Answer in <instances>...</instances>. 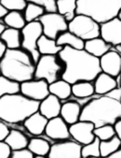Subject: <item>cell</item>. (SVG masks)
I'll list each match as a JSON object with an SVG mask.
<instances>
[{
    "label": "cell",
    "mask_w": 121,
    "mask_h": 158,
    "mask_svg": "<svg viewBox=\"0 0 121 158\" xmlns=\"http://www.w3.org/2000/svg\"><path fill=\"white\" fill-rule=\"evenodd\" d=\"M100 59V67L102 72H104L114 78H117L121 72V54L112 47Z\"/></svg>",
    "instance_id": "cell-14"
},
{
    "label": "cell",
    "mask_w": 121,
    "mask_h": 158,
    "mask_svg": "<svg viewBox=\"0 0 121 158\" xmlns=\"http://www.w3.org/2000/svg\"><path fill=\"white\" fill-rule=\"evenodd\" d=\"M49 83L44 80H30L21 83V94L36 101H42L49 94Z\"/></svg>",
    "instance_id": "cell-11"
},
{
    "label": "cell",
    "mask_w": 121,
    "mask_h": 158,
    "mask_svg": "<svg viewBox=\"0 0 121 158\" xmlns=\"http://www.w3.org/2000/svg\"><path fill=\"white\" fill-rule=\"evenodd\" d=\"M121 119V89L115 88L108 94L95 97L82 107L80 120L92 123L96 127L115 124Z\"/></svg>",
    "instance_id": "cell-2"
},
{
    "label": "cell",
    "mask_w": 121,
    "mask_h": 158,
    "mask_svg": "<svg viewBox=\"0 0 121 158\" xmlns=\"http://www.w3.org/2000/svg\"><path fill=\"white\" fill-rule=\"evenodd\" d=\"M1 40L5 42L8 49H20L21 48L22 35L21 30L7 27L0 36Z\"/></svg>",
    "instance_id": "cell-23"
},
{
    "label": "cell",
    "mask_w": 121,
    "mask_h": 158,
    "mask_svg": "<svg viewBox=\"0 0 121 158\" xmlns=\"http://www.w3.org/2000/svg\"><path fill=\"white\" fill-rule=\"evenodd\" d=\"M56 1H57V0H56Z\"/></svg>",
    "instance_id": "cell-48"
},
{
    "label": "cell",
    "mask_w": 121,
    "mask_h": 158,
    "mask_svg": "<svg viewBox=\"0 0 121 158\" xmlns=\"http://www.w3.org/2000/svg\"><path fill=\"white\" fill-rule=\"evenodd\" d=\"M45 13H46V10L43 7L33 4V3H27V6L23 10V15H24L26 23H32V22L38 21L39 18Z\"/></svg>",
    "instance_id": "cell-31"
},
{
    "label": "cell",
    "mask_w": 121,
    "mask_h": 158,
    "mask_svg": "<svg viewBox=\"0 0 121 158\" xmlns=\"http://www.w3.org/2000/svg\"><path fill=\"white\" fill-rule=\"evenodd\" d=\"M62 104L63 102L57 97L49 94L45 99L39 102L38 111L48 120H50L60 116Z\"/></svg>",
    "instance_id": "cell-18"
},
{
    "label": "cell",
    "mask_w": 121,
    "mask_h": 158,
    "mask_svg": "<svg viewBox=\"0 0 121 158\" xmlns=\"http://www.w3.org/2000/svg\"><path fill=\"white\" fill-rule=\"evenodd\" d=\"M121 0H77L76 14L87 15L103 23L118 16Z\"/></svg>",
    "instance_id": "cell-5"
},
{
    "label": "cell",
    "mask_w": 121,
    "mask_h": 158,
    "mask_svg": "<svg viewBox=\"0 0 121 158\" xmlns=\"http://www.w3.org/2000/svg\"><path fill=\"white\" fill-rule=\"evenodd\" d=\"M121 146V140L116 137V135L111 139L100 142V154L102 158H105L115 152Z\"/></svg>",
    "instance_id": "cell-32"
},
{
    "label": "cell",
    "mask_w": 121,
    "mask_h": 158,
    "mask_svg": "<svg viewBox=\"0 0 121 158\" xmlns=\"http://www.w3.org/2000/svg\"><path fill=\"white\" fill-rule=\"evenodd\" d=\"M12 151L21 150L27 148L29 143V139L23 134L21 130L18 129H10V134L4 140Z\"/></svg>",
    "instance_id": "cell-24"
},
{
    "label": "cell",
    "mask_w": 121,
    "mask_h": 158,
    "mask_svg": "<svg viewBox=\"0 0 121 158\" xmlns=\"http://www.w3.org/2000/svg\"><path fill=\"white\" fill-rule=\"evenodd\" d=\"M81 147L75 140H63L51 144L48 158H82Z\"/></svg>",
    "instance_id": "cell-10"
},
{
    "label": "cell",
    "mask_w": 121,
    "mask_h": 158,
    "mask_svg": "<svg viewBox=\"0 0 121 158\" xmlns=\"http://www.w3.org/2000/svg\"><path fill=\"white\" fill-rule=\"evenodd\" d=\"M50 143L39 137L32 138L31 139H29V143L27 148L31 151L34 155H41V156H47L50 150Z\"/></svg>",
    "instance_id": "cell-28"
},
{
    "label": "cell",
    "mask_w": 121,
    "mask_h": 158,
    "mask_svg": "<svg viewBox=\"0 0 121 158\" xmlns=\"http://www.w3.org/2000/svg\"><path fill=\"white\" fill-rule=\"evenodd\" d=\"M77 0H57V12L63 15L67 22L73 20L76 15Z\"/></svg>",
    "instance_id": "cell-27"
},
{
    "label": "cell",
    "mask_w": 121,
    "mask_h": 158,
    "mask_svg": "<svg viewBox=\"0 0 121 158\" xmlns=\"http://www.w3.org/2000/svg\"><path fill=\"white\" fill-rule=\"evenodd\" d=\"M100 142L101 140L97 138L88 144L83 145L81 147V155L82 158L88 157H101L100 154Z\"/></svg>",
    "instance_id": "cell-33"
},
{
    "label": "cell",
    "mask_w": 121,
    "mask_h": 158,
    "mask_svg": "<svg viewBox=\"0 0 121 158\" xmlns=\"http://www.w3.org/2000/svg\"><path fill=\"white\" fill-rule=\"evenodd\" d=\"M21 92V83L0 74V98Z\"/></svg>",
    "instance_id": "cell-30"
},
{
    "label": "cell",
    "mask_w": 121,
    "mask_h": 158,
    "mask_svg": "<svg viewBox=\"0 0 121 158\" xmlns=\"http://www.w3.org/2000/svg\"><path fill=\"white\" fill-rule=\"evenodd\" d=\"M48 122L49 120L37 110L22 123V126L30 135L40 137L45 133Z\"/></svg>",
    "instance_id": "cell-17"
},
{
    "label": "cell",
    "mask_w": 121,
    "mask_h": 158,
    "mask_svg": "<svg viewBox=\"0 0 121 158\" xmlns=\"http://www.w3.org/2000/svg\"><path fill=\"white\" fill-rule=\"evenodd\" d=\"M95 126L92 123L87 121H78L69 125V133L73 140L80 145H86L95 139Z\"/></svg>",
    "instance_id": "cell-12"
},
{
    "label": "cell",
    "mask_w": 121,
    "mask_h": 158,
    "mask_svg": "<svg viewBox=\"0 0 121 158\" xmlns=\"http://www.w3.org/2000/svg\"><path fill=\"white\" fill-rule=\"evenodd\" d=\"M44 134L49 139L56 141H63L71 139L69 133V125L60 116L49 120Z\"/></svg>",
    "instance_id": "cell-15"
},
{
    "label": "cell",
    "mask_w": 121,
    "mask_h": 158,
    "mask_svg": "<svg viewBox=\"0 0 121 158\" xmlns=\"http://www.w3.org/2000/svg\"><path fill=\"white\" fill-rule=\"evenodd\" d=\"M9 10L0 3V21H2L4 19V17L8 14Z\"/></svg>",
    "instance_id": "cell-42"
},
{
    "label": "cell",
    "mask_w": 121,
    "mask_h": 158,
    "mask_svg": "<svg viewBox=\"0 0 121 158\" xmlns=\"http://www.w3.org/2000/svg\"><path fill=\"white\" fill-rule=\"evenodd\" d=\"M36 63L25 50L8 49L0 60V74L19 83L33 80Z\"/></svg>",
    "instance_id": "cell-3"
},
{
    "label": "cell",
    "mask_w": 121,
    "mask_h": 158,
    "mask_svg": "<svg viewBox=\"0 0 121 158\" xmlns=\"http://www.w3.org/2000/svg\"><path fill=\"white\" fill-rule=\"evenodd\" d=\"M64 64L59 55H41L36 64L34 79L44 80L49 84L62 79Z\"/></svg>",
    "instance_id": "cell-6"
},
{
    "label": "cell",
    "mask_w": 121,
    "mask_h": 158,
    "mask_svg": "<svg viewBox=\"0 0 121 158\" xmlns=\"http://www.w3.org/2000/svg\"><path fill=\"white\" fill-rule=\"evenodd\" d=\"M38 108V101L30 99L21 93L6 94L0 98V120L17 125L37 112Z\"/></svg>",
    "instance_id": "cell-4"
},
{
    "label": "cell",
    "mask_w": 121,
    "mask_h": 158,
    "mask_svg": "<svg viewBox=\"0 0 121 158\" xmlns=\"http://www.w3.org/2000/svg\"><path fill=\"white\" fill-rule=\"evenodd\" d=\"M105 158H121V146L115 152H113L112 154H110L109 156H107Z\"/></svg>",
    "instance_id": "cell-43"
},
{
    "label": "cell",
    "mask_w": 121,
    "mask_h": 158,
    "mask_svg": "<svg viewBox=\"0 0 121 158\" xmlns=\"http://www.w3.org/2000/svg\"><path fill=\"white\" fill-rule=\"evenodd\" d=\"M37 48L41 55H58L64 47L57 45L55 40L42 35L37 41Z\"/></svg>",
    "instance_id": "cell-26"
},
{
    "label": "cell",
    "mask_w": 121,
    "mask_h": 158,
    "mask_svg": "<svg viewBox=\"0 0 121 158\" xmlns=\"http://www.w3.org/2000/svg\"><path fill=\"white\" fill-rule=\"evenodd\" d=\"M21 49L29 52L37 64V62L41 56L37 48V41L43 35V28L40 22L36 21L32 23H27L25 26L21 29Z\"/></svg>",
    "instance_id": "cell-8"
},
{
    "label": "cell",
    "mask_w": 121,
    "mask_h": 158,
    "mask_svg": "<svg viewBox=\"0 0 121 158\" xmlns=\"http://www.w3.org/2000/svg\"><path fill=\"white\" fill-rule=\"evenodd\" d=\"M81 110L82 106L78 102L73 99H68L63 102L60 116L68 125H71L80 120Z\"/></svg>",
    "instance_id": "cell-19"
},
{
    "label": "cell",
    "mask_w": 121,
    "mask_h": 158,
    "mask_svg": "<svg viewBox=\"0 0 121 158\" xmlns=\"http://www.w3.org/2000/svg\"><path fill=\"white\" fill-rule=\"evenodd\" d=\"M93 81H77L72 84V96L69 99L76 100L82 107L95 97Z\"/></svg>",
    "instance_id": "cell-16"
},
{
    "label": "cell",
    "mask_w": 121,
    "mask_h": 158,
    "mask_svg": "<svg viewBox=\"0 0 121 158\" xmlns=\"http://www.w3.org/2000/svg\"><path fill=\"white\" fill-rule=\"evenodd\" d=\"M111 48L112 46L109 43L105 42L101 37L87 40L85 41V45H84V50L86 52H88L89 54H92L97 58L102 57Z\"/></svg>",
    "instance_id": "cell-21"
},
{
    "label": "cell",
    "mask_w": 121,
    "mask_h": 158,
    "mask_svg": "<svg viewBox=\"0 0 121 158\" xmlns=\"http://www.w3.org/2000/svg\"><path fill=\"white\" fill-rule=\"evenodd\" d=\"M7 28L6 24L3 23V21H0V36L2 35V33L5 31V29Z\"/></svg>",
    "instance_id": "cell-44"
},
{
    "label": "cell",
    "mask_w": 121,
    "mask_h": 158,
    "mask_svg": "<svg viewBox=\"0 0 121 158\" xmlns=\"http://www.w3.org/2000/svg\"><path fill=\"white\" fill-rule=\"evenodd\" d=\"M11 152L12 150L5 141H0V158H10Z\"/></svg>",
    "instance_id": "cell-38"
},
{
    "label": "cell",
    "mask_w": 121,
    "mask_h": 158,
    "mask_svg": "<svg viewBox=\"0 0 121 158\" xmlns=\"http://www.w3.org/2000/svg\"><path fill=\"white\" fill-rule=\"evenodd\" d=\"M26 1L27 3H33L43 7L46 12H57L56 0H26Z\"/></svg>",
    "instance_id": "cell-36"
},
{
    "label": "cell",
    "mask_w": 121,
    "mask_h": 158,
    "mask_svg": "<svg viewBox=\"0 0 121 158\" xmlns=\"http://www.w3.org/2000/svg\"><path fill=\"white\" fill-rule=\"evenodd\" d=\"M95 94L99 96L108 94L111 91L118 88V82L116 78H114L104 72H101L93 81Z\"/></svg>",
    "instance_id": "cell-20"
},
{
    "label": "cell",
    "mask_w": 121,
    "mask_h": 158,
    "mask_svg": "<svg viewBox=\"0 0 121 158\" xmlns=\"http://www.w3.org/2000/svg\"><path fill=\"white\" fill-rule=\"evenodd\" d=\"M7 27L21 30L27 23L23 15V11H9L2 20Z\"/></svg>",
    "instance_id": "cell-29"
},
{
    "label": "cell",
    "mask_w": 121,
    "mask_h": 158,
    "mask_svg": "<svg viewBox=\"0 0 121 158\" xmlns=\"http://www.w3.org/2000/svg\"><path fill=\"white\" fill-rule=\"evenodd\" d=\"M114 127H115V135H116V137L121 140V119L117 120V121L115 123Z\"/></svg>",
    "instance_id": "cell-40"
},
{
    "label": "cell",
    "mask_w": 121,
    "mask_h": 158,
    "mask_svg": "<svg viewBox=\"0 0 121 158\" xmlns=\"http://www.w3.org/2000/svg\"><path fill=\"white\" fill-rule=\"evenodd\" d=\"M94 135L101 141L111 139L115 136V130L113 124H105L96 127L94 129Z\"/></svg>",
    "instance_id": "cell-34"
},
{
    "label": "cell",
    "mask_w": 121,
    "mask_h": 158,
    "mask_svg": "<svg viewBox=\"0 0 121 158\" xmlns=\"http://www.w3.org/2000/svg\"><path fill=\"white\" fill-rule=\"evenodd\" d=\"M88 158H102V157H88Z\"/></svg>",
    "instance_id": "cell-47"
},
{
    "label": "cell",
    "mask_w": 121,
    "mask_h": 158,
    "mask_svg": "<svg viewBox=\"0 0 121 158\" xmlns=\"http://www.w3.org/2000/svg\"><path fill=\"white\" fill-rule=\"evenodd\" d=\"M38 21L43 28V35L55 40L60 33L68 30V22L58 12H46Z\"/></svg>",
    "instance_id": "cell-9"
},
{
    "label": "cell",
    "mask_w": 121,
    "mask_h": 158,
    "mask_svg": "<svg viewBox=\"0 0 121 158\" xmlns=\"http://www.w3.org/2000/svg\"><path fill=\"white\" fill-rule=\"evenodd\" d=\"M101 24L87 15L76 14L68 22V31L84 41L100 37Z\"/></svg>",
    "instance_id": "cell-7"
},
{
    "label": "cell",
    "mask_w": 121,
    "mask_h": 158,
    "mask_svg": "<svg viewBox=\"0 0 121 158\" xmlns=\"http://www.w3.org/2000/svg\"><path fill=\"white\" fill-rule=\"evenodd\" d=\"M56 43L59 46L62 47H71L73 49H77V50H83L85 41L74 35L70 31H64V32L60 33L59 37L56 40Z\"/></svg>",
    "instance_id": "cell-25"
},
{
    "label": "cell",
    "mask_w": 121,
    "mask_h": 158,
    "mask_svg": "<svg viewBox=\"0 0 121 158\" xmlns=\"http://www.w3.org/2000/svg\"><path fill=\"white\" fill-rule=\"evenodd\" d=\"M34 153L28 148H24L21 150L12 151L10 158H34Z\"/></svg>",
    "instance_id": "cell-37"
},
{
    "label": "cell",
    "mask_w": 121,
    "mask_h": 158,
    "mask_svg": "<svg viewBox=\"0 0 121 158\" xmlns=\"http://www.w3.org/2000/svg\"><path fill=\"white\" fill-rule=\"evenodd\" d=\"M8 48L5 44V42L1 40V38H0V60L2 59V57L4 56V54L6 53Z\"/></svg>",
    "instance_id": "cell-41"
},
{
    "label": "cell",
    "mask_w": 121,
    "mask_h": 158,
    "mask_svg": "<svg viewBox=\"0 0 121 158\" xmlns=\"http://www.w3.org/2000/svg\"><path fill=\"white\" fill-rule=\"evenodd\" d=\"M49 94L57 97L60 101L68 100L72 96V84L60 79L49 85Z\"/></svg>",
    "instance_id": "cell-22"
},
{
    "label": "cell",
    "mask_w": 121,
    "mask_h": 158,
    "mask_svg": "<svg viewBox=\"0 0 121 158\" xmlns=\"http://www.w3.org/2000/svg\"><path fill=\"white\" fill-rule=\"evenodd\" d=\"M64 64L62 79L70 84L77 81H93L102 72L100 59L83 50L65 46L58 54Z\"/></svg>",
    "instance_id": "cell-1"
},
{
    "label": "cell",
    "mask_w": 121,
    "mask_h": 158,
    "mask_svg": "<svg viewBox=\"0 0 121 158\" xmlns=\"http://www.w3.org/2000/svg\"><path fill=\"white\" fill-rule=\"evenodd\" d=\"M10 127L9 125L6 124V123L0 121V141H4L8 135L10 134Z\"/></svg>",
    "instance_id": "cell-39"
},
{
    "label": "cell",
    "mask_w": 121,
    "mask_h": 158,
    "mask_svg": "<svg viewBox=\"0 0 121 158\" xmlns=\"http://www.w3.org/2000/svg\"><path fill=\"white\" fill-rule=\"evenodd\" d=\"M34 158H48L47 156H41V155H36Z\"/></svg>",
    "instance_id": "cell-45"
},
{
    "label": "cell",
    "mask_w": 121,
    "mask_h": 158,
    "mask_svg": "<svg viewBox=\"0 0 121 158\" xmlns=\"http://www.w3.org/2000/svg\"><path fill=\"white\" fill-rule=\"evenodd\" d=\"M0 3L9 11H23L27 6L26 0H0Z\"/></svg>",
    "instance_id": "cell-35"
},
{
    "label": "cell",
    "mask_w": 121,
    "mask_h": 158,
    "mask_svg": "<svg viewBox=\"0 0 121 158\" xmlns=\"http://www.w3.org/2000/svg\"><path fill=\"white\" fill-rule=\"evenodd\" d=\"M100 37L112 47L121 45V20L115 17L101 23Z\"/></svg>",
    "instance_id": "cell-13"
},
{
    "label": "cell",
    "mask_w": 121,
    "mask_h": 158,
    "mask_svg": "<svg viewBox=\"0 0 121 158\" xmlns=\"http://www.w3.org/2000/svg\"><path fill=\"white\" fill-rule=\"evenodd\" d=\"M120 20H121V10H120V11H119V13H118V16H117Z\"/></svg>",
    "instance_id": "cell-46"
}]
</instances>
